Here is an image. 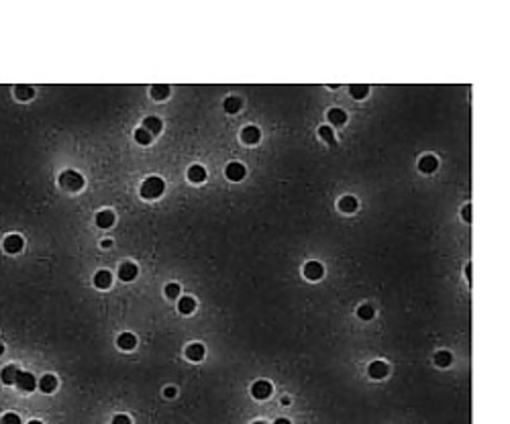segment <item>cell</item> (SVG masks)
I'll list each match as a JSON object with an SVG mask.
<instances>
[{"label": "cell", "instance_id": "obj_7", "mask_svg": "<svg viewBox=\"0 0 510 424\" xmlns=\"http://www.w3.org/2000/svg\"><path fill=\"white\" fill-rule=\"evenodd\" d=\"M388 371L390 369H388V365L384 361H371L369 367H367V373H369L371 379H384L388 376Z\"/></svg>", "mask_w": 510, "mask_h": 424}, {"label": "cell", "instance_id": "obj_23", "mask_svg": "<svg viewBox=\"0 0 510 424\" xmlns=\"http://www.w3.org/2000/svg\"><path fill=\"white\" fill-rule=\"evenodd\" d=\"M349 94H351L353 98H357V100H361V98H365V96L369 94V86H367V84H351V86H349Z\"/></svg>", "mask_w": 510, "mask_h": 424}, {"label": "cell", "instance_id": "obj_30", "mask_svg": "<svg viewBox=\"0 0 510 424\" xmlns=\"http://www.w3.org/2000/svg\"><path fill=\"white\" fill-rule=\"evenodd\" d=\"M318 133H320V137L325 139L331 147H335V135H333V129H329V127H320V129H318Z\"/></svg>", "mask_w": 510, "mask_h": 424}, {"label": "cell", "instance_id": "obj_35", "mask_svg": "<svg viewBox=\"0 0 510 424\" xmlns=\"http://www.w3.org/2000/svg\"><path fill=\"white\" fill-rule=\"evenodd\" d=\"M163 394H165L167 398H174V396H176V389H174V387H165V392H163Z\"/></svg>", "mask_w": 510, "mask_h": 424}, {"label": "cell", "instance_id": "obj_33", "mask_svg": "<svg viewBox=\"0 0 510 424\" xmlns=\"http://www.w3.org/2000/svg\"><path fill=\"white\" fill-rule=\"evenodd\" d=\"M112 424H131V418L125 416V414H116L114 420H112Z\"/></svg>", "mask_w": 510, "mask_h": 424}, {"label": "cell", "instance_id": "obj_17", "mask_svg": "<svg viewBox=\"0 0 510 424\" xmlns=\"http://www.w3.org/2000/svg\"><path fill=\"white\" fill-rule=\"evenodd\" d=\"M186 357H188L190 361H202L204 359V345H200V343L188 345V349H186Z\"/></svg>", "mask_w": 510, "mask_h": 424}, {"label": "cell", "instance_id": "obj_4", "mask_svg": "<svg viewBox=\"0 0 510 424\" xmlns=\"http://www.w3.org/2000/svg\"><path fill=\"white\" fill-rule=\"evenodd\" d=\"M251 394H253V398H257V400H267L271 396V383L265 381V379L255 381L253 387H251Z\"/></svg>", "mask_w": 510, "mask_h": 424}, {"label": "cell", "instance_id": "obj_11", "mask_svg": "<svg viewBox=\"0 0 510 424\" xmlns=\"http://www.w3.org/2000/svg\"><path fill=\"white\" fill-rule=\"evenodd\" d=\"M110 283H112V274H110V271H106V269L98 271V274L94 276V285L100 287V290H108Z\"/></svg>", "mask_w": 510, "mask_h": 424}, {"label": "cell", "instance_id": "obj_34", "mask_svg": "<svg viewBox=\"0 0 510 424\" xmlns=\"http://www.w3.org/2000/svg\"><path fill=\"white\" fill-rule=\"evenodd\" d=\"M461 214H463V220H465V223H469V220H471V206H469V204H465Z\"/></svg>", "mask_w": 510, "mask_h": 424}, {"label": "cell", "instance_id": "obj_2", "mask_svg": "<svg viewBox=\"0 0 510 424\" xmlns=\"http://www.w3.org/2000/svg\"><path fill=\"white\" fill-rule=\"evenodd\" d=\"M84 184H86V182H84L82 174L74 172V169H67V172H63V174L59 176V186H61V188H65V190H70V192L82 190Z\"/></svg>", "mask_w": 510, "mask_h": 424}, {"label": "cell", "instance_id": "obj_27", "mask_svg": "<svg viewBox=\"0 0 510 424\" xmlns=\"http://www.w3.org/2000/svg\"><path fill=\"white\" fill-rule=\"evenodd\" d=\"M357 316H359L361 320H371L373 316H376V310H373V306H369V304H363V306L357 308Z\"/></svg>", "mask_w": 510, "mask_h": 424}, {"label": "cell", "instance_id": "obj_41", "mask_svg": "<svg viewBox=\"0 0 510 424\" xmlns=\"http://www.w3.org/2000/svg\"><path fill=\"white\" fill-rule=\"evenodd\" d=\"M253 424H265V422H263V420H257V422H253Z\"/></svg>", "mask_w": 510, "mask_h": 424}, {"label": "cell", "instance_id": "obj_13", "mask_svg": "<svg viewBox=\"0 0 510 424\" xmlns=\"http://www.w3.org/2000/svg\"><path fill=\"white\" fill-rule=\"evenodd\" d=\"M437 167H439V161H437L435 155H424V157H420V161H418V169H420L422 174H433Z\"/></svg>", "mask_w": 510, "mask_h": 424}, {"label": "cell", "instance_id": "obj_25", "mask_svg": "<svg viewBox=\"0 0 510 424\" xmlns=\"http://www.w3.org/2000/svg\"><path fill=\"white\" fill-rule=\"evenodd\" d=\"M339 208H341L343 212H355L357 210V198H353V196L341 198L339 200Z\"/></svg>", "mask_w": 510, "mask_h": 424}, {"label": "cell", "instance_id": "obj_10", "mask_svg": "<svg viewBox=\"0 0 510 424\" xmlns=\"http://www.w3.org/2000/svg\"><path fill=\"white\" fill-rule=\"evenodd\" d=\"M23 236H19V235H8L6 239H4V251L6 253H19V251H23Z\"/></svg>", "mask_w": 510, "mask_h": 424}, {"label": "cell", "instance_id": "obj_28", "mask_svg": "<svg viewBox=\"0 0 510 424\" xmlns=\"http://www.w3.org/2000/svg\"><path fill=\"white\" fill-rule=\"evenodd\" d=\"M151 139H153V137H151V133H147L143 127L135 131V141H137L139 145H149V143H151Z\"/></svg>", "mask_w": 510, "mask_h": 424}, {"label": "cell", "instance_id": "obj_8", "mask_svg": "<svg viewBox=\"0 0 510 424\" xmlns=\"http://www.w3.org/2000/svg\"><path fill=\"white\" fill-rule=\"evenodd\" d=\"M241 139H243V143H247V145H255V143H259V139H261V131H259L257 127L249 125V127H245V129L241 131Z\"/></svg>", "mask_w": 510, "mask_h": 424}, {"label": "cell", "instance_id": "obj_12", "mask_svg": "<svg viewBox=\"0 0 510 424\" xmlns=\"http://www.w3.org/2000/svg\"><path fill=\"white\" fill-rule=\"evenodd\" d=\"M116 345L123 351H133L135 347H137V338H135V334H131V332H123V334H118Z\"/></svg>", "mask_w": 510, "mask_h": 424}, {"label": "cell", "instance_id": "obj_22", "mask_svg": "<svg viewBox=\"0 0 510 424\" xmlns=\"http://www.w3.org/2000/svg\"><path fill=\"white\" fill-rule=\"evenodd\" d=\"M21 369H16V365H6L4 369H2V383H6V385H12L14 381H16V373H19Z\"/></svg>", "mask_w": 510, "mask_h": 424}, {"label": "cell", "instance_id": "obj_16", "mask_svg": "<svg viewBox=\"0 0 510 424\" xmlns=\"http://www.w3.org/2000/svg\"><path fill=\"white\" fill-rule=\"evenodd\" d=\"M55 387H57V379H55V376H51V373H47V376H43L41 377V381H39V389L43 394H51V392H55Z\"/></svg>", "mask_w": 510, "mask_h": 424}, {"label": "cell", "instance_id": "obj_3", "mask_svg": "<svg viewBox=\"0 0 510 424\" xmlns=\"http://www.w3.org/2000/svg\"><path fill=\"white\" fill-rule=\"evenodd\" d=\"M16 387L23 389V392H33V389L37 387V381L33 377V373H27V371H19L16 373Z\"/></svg>", "mask_w": 510, "mask_h": 424}, {"label": "cell", "instance_id": "obj_29", "mask_svg": "<svg viewBox=\"0 0 510 424\" xmlns=\"http://www.w3.org/2000/svg\"><path fill=\"white\" fill-rule=\"evenodd\" d=\"M451 353H447V351H441V353H437L435 355V363L439 365V367H447L449 363H451Z\"/></svg>", "mask_w": 510, "mask_h": 424}, {"label": "cell", "instance_id": "obj_38", "mask_svg": "<svg viewBox=\"0 0 510 424\" xmlns=\"http://www.w3.org/2000/svg\"><path fill=\"white\" fill-rule=\"evenodd\" d=\"M110 245H112V241H110V239H104V241H102V247H104V249H108Z\"/></svg>", "mask_w": 510, "mask_h": 424}, {"label": "cell", "instance_id": "obj_5", "mask_svg": "<svg viewBox=\"0 0 510 424\" xmlns=\"http://www.w3.org/2000/svg\"><path fill=\"white\" fill-rule=\"evenodd\" d=\"M322 274H325V269H322V265H320L318 261H308V263L304 265V276H306V280L316 282V280L322 278Z\"/></svg>", "mask_w": 510, "mask_h": 424}, {"label": "cell", "instance_id": "obj_36", "mask_svg": "<svg viewBox=\"0 0 510 424\" xmlns=\"http://www.w3.org/2000/svg\"><path fill=\"white\" fill-rule=\"evenodd\" d=\"M274 424H292V422H290V420H288V418H278V420H276Z\"/></svg>", "mask_w": 510, "mask_h": 424}, {"label": "cell", "instance_id": "obj_20", "mask_svg": "<svg viewBox=\"0 0 510 424\" xmlns=\"http://www.w3.org/2000/svg\"><path fill=\"white\" fill-rule=\"evenodd\" d=\"M149 94H151L153 100H163V98L169 96V86L167 84H155V86H151Z\"/></svg>", "mask_w": 510, "mask_h": 424}, {"label": "cell", "instance_id": "obj_31", "mask_svg": "<svg viewBox=\"0 0 510 424\" xmlns=\"http://www.w3.org/2000/svg\"><path fill=\"white\" fill-rule=\"evenodd\" d=\"M165 296L172 298V300L178 298V296H180V285H178V283H167V285H165Z\"/></svg>", "mask_w": 510, "mask_h": 424}, {"label": "cell", "instance_id": "obj_1", "mask_svg": "<svg viewBox=\"0 0 510 424\" xmlns=\"http://www.w3.org/2000/svg\"><path fill=\"white\" fill-rule=\"evenodd\" d=\"M163 190H165V182H163L161 178H157V176H149V178L143 182V186H141V198L153 200V198L161 196Z\"/></svg>", "mask_w": 510, "mask_h": 424}, {"label": "cell", "instance_id": "obj_18", "mask_svg": "<svg viewBox=\"0 0 510 424\" xmlns=\"http://www.w3.org/2000/svg\"><path fill=\"white\" fill-rule=\"evenodd\" d=\"M143 129L147 131V133H151V137L153 135H157L159 131H161V121L157 116H147L145 121H143Z\"/></svg>", "mask_w": 510, "mask_h": 424}, {"label": "cell", "instance_id": "obj_32", "mask_svg": "<svg viewBox=\"0 0 510 424\" xmlns=\"http://www.w3.org/2000/svg\"><path fill=\"white\" fill-rule=\"evenodd\" d=\"M0 424H21V418H19V414H4L2 416V420H0Z\"/></svg>", "mask_w": 510, "mask_h": 424}, {"label": "cell", "instance_id": "obj_40", "mask_svg": "<svg viewBox=\"0 0 510 424\" xmlns=\"http://www.w3.org/2000/svg\"><path fill=\"white\" fill-rule=\"evenodd\" d=\"M29 424H43V422H39V420H31Z\"/></svg>", "mask_w": 510, "mask_h": 424}, {"label": "cell", "instance_id": "obj_15", "mask_svg": "<svg viewBox=\"0 0 510 424\" xmlns=\"http://www.w3.org/2000/svg\"><path fill=\"white\" fill-rule=\"evenodd\" d=\"M188 180H190L192 184H202L204 180H206V169H204L202 165H190V169H188Z\"/></svg>", "mask_w": 510, "mask_h": 424}, {"label": "cell", "instance_id": "obj_39", "mask_svg": "<svg viewBox=\"0 0 510 424\" xmlns=\"http://www.w3.org/2000/svg\"><path fill=\"white\" fill-rule=\"evenodd\" d=\"M2 353H4V345H2V343H0V355H2Z\"/></svg>", "mask_w": 510, "mask_h": 424}, {"label": "cell", "instance_id": "obj_14", "mask_svg": "<svg viewBox=\"0 0 510 424\" xmlns=\"http://www.w3.org/2000/svg\"><path fill=\"white\" fill-rule=\"evenodd\" d=\"M96 225H98L100 229H110V227L114 225V212H110V210L98 212V214H96Z\"/></svg>", "mask_w": 510, "mask_h": 424}, {"label": "cell", "instance_id": "obj_37", "mask_svg": "<svg viewBox=\"0 0 510 424\" xmlns=\"http://www.w3.org/2000/svg\"><path fill=\"white\" fill-rule=\"evenodd\" d=\"M465 278H467V282L471 280V265H467V267H465Z\"/></svg>", "mask_w": 510, "mask_h": 424}, {"label": "cell", "instance_id": "obj_9", "mask_svg": "<svg viewBox=\"0 0 510 424\" xmlns=\"http://www.w3.org/2000/svg\"><path fill=\"white\" fill-rule=\"evenodd\" d=\"M137 274H139V269L135 263H123L121 267H118V278H121L123 282H133L135 278H137Z\"/></svg>", "mask_w": 510, "mask_h": 424}, {"label": "cell", "instance_id": "obj_24", "mask_svg": "<svg viewBox=\"0 0 510 424\" xmlns=\"http://www.w3.org/2000/svg\"><path fill=\"white\" fill-rule=\"evenodd\" d=\"M194 308H196V302H194V298H190V296H184V298H180L178 310H180L182 314H192V312H194Z\"/></svg>", "mask_w": 510, "mask_h": 424}, {"label": "cell", "instance_id": "obj_21", "mask_svg": "<svg viewBox=\"0 0 510 424\" xmlns=\"http://www.w3.org/2000/svg\"><path fill=\"white\" fill-rule=\"evenodd\" d=\"M14 96H16V100H31L33 96H35V90H33L31 86H25V84H19V86L14 88Z\"/></svg>", "mask_w": 510, "mask_h": 424}, {"label": "cell", "instance_id": "obj_26", "mask_svg": "<svg viewBox=\"0 0 510 424\" xmlns=\"http://www.w3.org/2000/svg\"><path fill=\"white\" fill-rule=\"evenodd\" d=\"M223 106H225V110H227V112H231V114H233V112H239V110H241V98H237V96H229V98L225 100V104H223Z\"/></svg>", "mask_w": 510, "mask_h": 424}, {"label": "cell", "instance_id": "obj_19", "mask_svg": "<svg viewBox=\"0 0 510 424\" xmlns=\"http://www.w3.org/2000/svg\"><path fill=\"white\" fill-rule=\"evenodd\" d=\"M327 118H329L333 125H345V123H347V114H345V110H341V108H331V110L327 112Z\"/></svg>", "mask_w": 510, "mask_h": 424}, {"label": "cell", "instance_id": "obj_6", "mask_svg": "<svg viewBox=\"0 0 510 424\" xmlns=\"http://www.w3.org/2000/svg\"><path fill=\"white\" fill-rule=\"evenodd\" d=\"M225 174H227V178H229L231 182H239V180L245 178V165L239 163V161H233V163L227 165Z\"/></svg>", "mask_w": 510, "mask_h": 424}]
</instances>
